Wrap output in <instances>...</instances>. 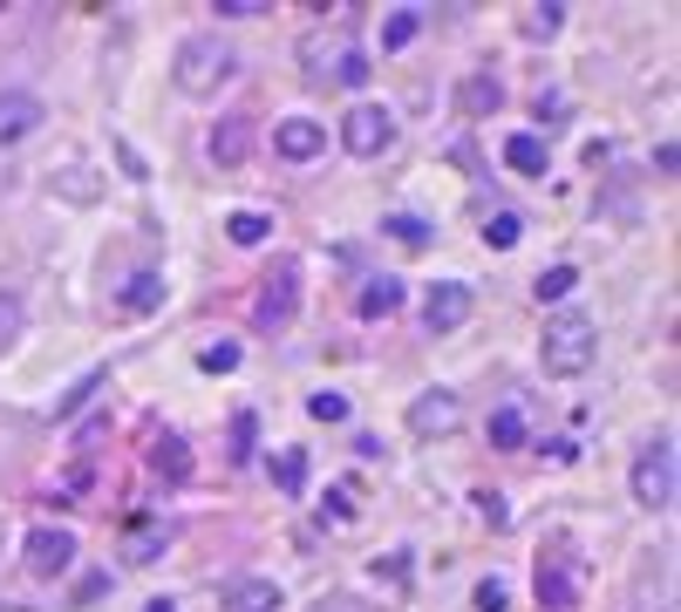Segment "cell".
I'll use <instances>...</instances> for the list:
<instances>
[{"label":"cell","mask_w":681,"mask_h":612,"mask_svg":"<svg viewBox=\"0 0 681 612\" xmlns=\"http://www.w3.org/2000/svg\"><path fill=\"white\" fill-rule=\"evenodd\" d=\"M498 103H504V89H498L491 75H470V82H464V109H470V116H498Z\"/></svg>","instance_id":"obj_20"},{"label":"cell","mask_w":681,"mask_h":612,"mask_svg":"<svg viewBox=\"0 0 681 612\" xmlns=\"http://www.w3.org/2000/svg\"><path fill=\"white\" fill-rule=\"evenodd\" d=\"M253 436H259L253 416H232V463H253Z\"/></svg>","instance_id":"obj_30"},{"label":"cell","mask_w":681,"mask_h":612,"mask_svg":"<svg viewBox=\"0 0 681 612\" xmlns=\"http://www.w3.org/2000/svg\"><path fill=\"white\" fill-rule=\"evenodd\" d=\"M409 429H416V436H444V429H457V395H450V388H429V395H416V408H409Z\"/></svg>","instance_id":"obj_11"},{"label":"cell","mask_w":681,"mask_h":612,"mask_svg":"<svg viewBox=\"0 0 681 612\" xmlns=\"http://www.w3.org/2000/svg\"><path fill=\"white\" fill-rule=\"evenodd\" d=\"M491 449H525V416H518V401L491 408Z\"/></svg>","instance_id":"obj_17"},{"label":"cell","mask_w":681,"mask_h":612,"mask_svg":"<svg viewBox=\"0 0 681 612\" xmlns=\"http://www.w3.org/2000/svg\"><path fill=\"white\" fill-rule=\"evenodd\" d=\"M464 320H470V286L464 279H436L429 300H423V326L429 334H457Z\"/></svg>","instance_id":"obj_8"},{"label":"cell","mask_w":681,"mask_h":612,"mask_svg":"<svg viewBox=\"0 0 681 612\" xmlns=\"http://www.w3.org/2000/svg\"><path fill=\"white\" fill-rule=\"evenodd\" d=\"M593 354H599V341H593V320H586V313H558V320H545V341H539L545 375H586Z\"/></svg>","instance_id":"obj_2"},{"label":"cell","mask_w":681,"mask_h":612,"mask_svg":"<svg viewBox=\"0 0 681 612\" xmlns=\"http://www.w3.org/2000/svg\"><path fill=\"white\" fill-rule=\"evenodd\" d=\"M518 238H525V218H518V212H498V218L485 225V245H498V253H511Z\"/></svg>","instance_id":"obj_24"},{"label":"cell","mask_w":681,"mask_h":612,"mask_svg":"<svg viewBox=\"0 0 681 612\" xmlns=\"http://www.w3.org/2000/svg\"><path fill=\"white\" fill-rule=\"evenodd\" d=\"M477 511H485V524H511V504L498 497V490H485V497H477Z\"/></svg>","instance_id":"obj_36"},{"label":"cell","mask_w":681,"mask_h":612,"mask_svg":"<svg viewBox=\"0 0 681 612\" xmlns=\"http://www.w3.org/2000/svg\"><path fill=\"white\" fill-rule=\"evenodd\" d=\"M96 388H103V375H89V382H75V388H68V395L55 401V416H75V408H83V401H89Z\"/></svg>","instance_id":"obj_33"},{"label":"cell","mask_w":681,"mask_h":612,"mask_svg":"<svg viewBox=\"0 0 681 612\" xmlns=\"http://www.w3.org/2000/svg\"><path fill=\"white\" fill-rule=\"evenodd\" d=\"M416 34H423V8H395V14L382 21V49H409Z\"/></svg>","instance_id":"obj_18"},{"label":"cell","mask_w":681,"mask_h":612,"mask_svg":"<svg viewBox=\"0 0 681 612\" xmlns=\"http://www.w3.org/2000/svg\"><path fill=\"white\" fill-rule=\"evenodd\" d=\"M558 28H566V8H558V0H545V8H525V41H552Z\"/></svg>","instance_id":"obj_21"},{"label":"cell","mask_w":681,"mask_h":612,"mask_svg":"<svg viewBox=\"0 0 681 612\" xmlns=\"http://www.w3.org/2000/svg\"><path fill=\"white\" fill-rule=\"evenodd\" d=\"M634 504H648V511L674 504V436H655L634 457Z\"/></svg>","instance_id":"obj_3"},{"label":"cell","mask_w":681,"mask_h":612,"mask_svg":"<svg viewBox=\"0 0 681 612\" xmlns=\"http://www.w3.org/2000/svg\"><path fill=\"white\" fill-rule=\"evenodd\" d=\"M273 476H279V490H294V497H300V483H307V457H300V449H279V457H273Z\"/></svg>","instance_id":"obj_25"},{"label":"cell","mask_w":681,"mask_h":612,"mask_svg":"<svg viewBox=\"0 0 681 612\" xmlns=\"http://www.w3.org/2000/svg\"><path fill=\"white\" fill-rule=\"evenodd\" d=\"M232 49L219 34H191V41H178V62H171V75H178V89L184 96H212V89H225L232 82Z\"/></svg>","instance_id":"obj_1"},{"label":"cell","mask_w":681,"mask_h":612,"mask_svg":"<svg viewBox=\"0 0 681 612\" xmlns=\"http://www.w3.org/2000/svg\"><path fill=\"white\" fill-rule=\"evenodd\" d=\"M294 307H300V266H294V259H279V266L259 279L253 320H259V326H287V320H294Z\"/></svg>","instance_id":"obj_5"},{"label":"cell","mask_w":681,"mask_h":612,"mask_svg":"<svg viewBox=\"0 0 681 612\" xmlns=\"http://www.w3.org/2000/svg\"><path fill=\"white\" fill-rule=\"evenodd\" d=\"M504 163H511V171H525V178H539V171H545V137H511V143H504Z\"/></svg>","instance_id":"obj_19"},{"label":"cell","mask_w":681,"mask_h":612,"mask_svg":"<svg viewBox=\"0 0 681 612\" xmlns=\"http://www.w3.org/2000/svg\"><path fill=\"white\" fill-rule=\"evenodd\" d=\"M273 150L294 157V163H307V157L328 150V130H320L313 116H287V122H273Z\"/></svg>","instance_id":"obj_9"},{"label":"cell","mask_w":681,"mask_h":612,"mask_svg":"<svg viewBox=\"0 0 681 612\" xmlns=\"http://www.w3.org/2000/svg\"><path fill=\"white\" fill-rule=\"evenodd\" d=\"M198 367H205V375H232V367H238V347H232V341H219V347L198 354Z\"/></svg>","instance_id":"obj_31"},{"label":"cell","mask_w":681,"mask_h":612,"mask_svg":"<svg viewBox=\"0 0 681 612\" xmlns=\"http://www.w3.org/2000/svg\"><path fill=\"white\" fill-rule=\"evenodd\" d=\"M116 307H124V313H157V307H164V272H130L124 279V293H116Z\"/></svg>","instance_id":"obj_13"},{"label":"cell","mask_w":681,"mask_h":612,"mask_svg":"<svg viewBox=\"0 0 681 612\" xmlns=\"http://www.w3.org/2000/svg\"><path fill=\"white\" fill-rule=\"evenodd\" d=\"M354 307H362V320H389L395 307H403V279H389V272H382V279H369Z\"/></svg>","instance_id":"obj_16"},{"label":"cell","mask_w":681,"mask_h":612,"mask_svg":"<svg viewBox=\"0 0 681 612\" xmlns=\"http://www.w3.org/2000/svg\"><path fill=\"white\" fill-rule=\"evenodd\" d=\"M143 612H178V605H171V599H150V605H143Z\"/></svg>","instance_id":"obj_38"},{"label":"cell","mask_w":681,"mask_h":612,"mask_svg":"<svg viewBox=\"0 0 681 612\" xmlns=\"http://www.w3.org/2000/svg\"><path fill=\"white\" fill-rule=\"evenodd\" d=\"M504 605H511L504 579H485V586H477V612H504Z\"/></svg>","instance_id":"obj_35"},{"label":"cell","mask_w":681,"mask_h":612,"mask_svg":"<svg viewBox=\"0 0 681 612\" xmlns=\"http://www.w3.org/2000/svg\"><path fill=\"white\" fill-rule=\"evenodd\" d=\"M212 14H232V21H253V14H273V0H219Z\"/></svg>","instance_id":"obj_34"},{"label":"cell","mask_w":681,"mask_h":612,"mask_svg":"<svg viewBox=\"0 0 681 612\" xmlns=\"http://www.w3.org/2000/svg\"><path fill=\"white\" fill-rule=\"evenodd\" d=\"M266 232H273L266 212H232V218H225V238H232V245H259Z\"/></svg>","instance_id":"obj_22"},{"label":"cell","mask_w":681,"mask_h":612,"mask_svg":"<svg viewBox=\"0 0 681 612\" xmlns=\"http://www.w3.org/2000/svg\"><path fill=\"white\" fill-rule=\"evenodd\" d=\"M150 470L171 476V483H184V476H191V449H184V436H171V429L150 436Z\"/></svg>","instance_id":"obj_15"},{"label":"cell","mask_w":681,"mask_h":612,"mask_svg":"<svg viewBox=\"0 0 681 612\" xmlns=\"http://www.w3.org/2000/svg\"><path fill=\"white\" fill-rule=\"evenodd\" d=\"M34 122H42V96H28V89H8V96H0V143H21Z\"/></svg>","instance_id":"obj_12"},{"label":"cell","mask_w":681,"mask_h":612,"mask_svg":"<svg viewBox=\"0 0 681 612\" xmlns=\"http://www.w3.org/2000/svg\"><path fill=\"white\" fill-rule=\"evenodd\" d=\"M320 612H369L362 599H348V592H334V599H320Z\"/></svg>","instance_id":"obj_37"},{"label":"cell","mask_w":681,"mask_h":612,"mask_svg":"<svg viewBox=\"0 0 681 612\" xmlns=\"http://www.w3.org/2000/svg\"><path fill=\"white\" fill-rule=\"evenodd\" d=\"M253 157V116H225L212 130V163H225V171H238V163Z\"/></svg>","instance_id":"obj_10"},{"label":"cell","mask_w":681,"mask_h":612,"mask_svg":"<svg viewBox=\"0 0 681 612\" xmlns=\"http://www.w3.org/2000/svg\"><path fill=\"white\" fill-rule=\"evenodd\" d=\"M579 605V571H573V545L552 538V551H539V612H573Z\"/></svg>","instance_id":"obj_4"},{"label":"cell","mask_w":681,"mask_h":612,"mask_svg":"<svg viewBox=\"0 0 681 612\" xmlns=\"http://www.w3.org/2000/svg\"><path fill=\"white\" fill-rule=\"evenodd\" d=\"M307 416H313V422H348V395H334V388H320V395L307 401Z\"/></svg>","instance_id":"obj_29"},{"label":"cell","mask_w":681,"mask_h":612,"mask_svg":"<svg viewBox=\"0 0 681 612\" xmlns=\"http://www.w3.org/2000/svg\"><path fill=\"white\" fill-rule=\"evenodd\" d=\"M341 143H348L354 157H382V150L395 143V116L375 109V103H354V109L341 116Z\"/></svg>","instance_id":"obj_6"},{"label":"cell","mask_w":681,"mask_h":612,"mask_svg":"<svg viewBox=\"0 0 681 612\" xmlns=\"http://www.w3.org/2000/svg\"><path fill=\"white\" fill-rule=\"evenodd\" d=\"M225 612H279V586L273 579H232L225 586Z\"/></svg>","instance_id":"obj_14"},{"label":"cell","mask_w":681,"mask_h":612,"mask_svg":"<svg viewBox=\"0 0 681 612\" xmlns=\"http://www.w3.org/2000/svg\"><path fill=\"white\" fill-rule=\"evenodd\" d=\"M21 293H8V286H0V347H8V341H21Z\"/></svg>","instance_id":"obj_28"},{"label":"cell","mask_w":681,"mask_h":612,"mask_svg":"<svg viewBox=\"0 0 681 612\" xmlns=\"http://www.w3.org/2000/svg\"><path fill=\"white\" fill-rule=\"evenodd\" d=\"M21 565L34 571V579H62V571L75 565V538H68V530H55V524L28 530V545H21Z\"/></svg>","instance_id":"obj_7"},{"label":"cell","mask_w":681,"mask_h":612,"mask_svg":"<svg viewBox=\"0 0 681 612\" xmlns=\"http://www.w3.org/2000/svg\"><path fill=\"white\" fill-rule=\"evenodd\" d=\"M573 286H579V272H573V266H552V272H539V286H532V293H539V300H566Z\"/></svg>","instance_id":"obj_27"},{"label":"cell","mask_w":681,"mask_h":612,"mask_svg":"<svg viewBox=\"0 0 681 612\" xmlns=\"http://www.w3.org/2000/svg\"><path fill=\"white\" fill-rule=\"evenodd\" d=\"M0 612H8V605H0Z\"/></svg>","instance_id":"obj_39"},{"label":"cell","mask_w":681,"mask_h":612,"mask_svg":"<svg viewBox=\"0 0 681 612\" xmlns=\"http://www.w3.org/2000/svg\"><path fill=\"white\" fill-rule=\"evenodd\" d=\"M382 232H389L395 245H409V253H423V245H429V225H423V218H409V212H395Z\"/></svg>","instance_id":"obj_23"},{"label":"cell","mask_w":681,"mask_h":612,"mask_svg":"<svg viewBox=\"0 0 681 612\" xmlns=\"http://www.w3.org/2000/svg\"><path fill=\"white\" fill-rule=\"evenodd\" d=\"M369 75H375V68H369V55H362V49H341V55H334V82H348V89H362Z\"/></svg>","instance_id":"obj_26"},{"label":"cell","mask_w":681,"mask_h":612,"mask_svg":"<svg viewBox=\"0 0 681 612\" xmlns=\"http://www.w3.org/2000/svg\"><path fill=\"white\" fill-rule=\"evenodd\" d=\"M375 579H389V586H409V551H389V558H375Z\"/></svg>","instance_id":"obj_32"}]
</instances>
